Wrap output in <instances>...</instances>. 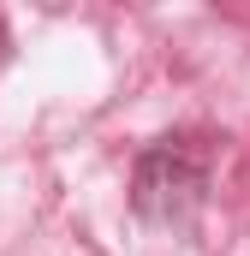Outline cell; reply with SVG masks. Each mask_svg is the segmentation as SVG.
I'll return each instance as SVG.
<instances>
[{"label": "cell", "instance_id": "6da1fadb", "mask_svg": "<svg viewBox=\"0 0 250 256\" xmlns=\"http://www.w3.org/2000/svg\"><path fill=\"white\" fill-rule=\"evenodd\" d=\"M208 191V155L190 143V137H161L137 155V173H131V208L155 226H185L190 214L202 208Z\"/></svg>", "mask_w": 250, "mask_h": 256}, {"label": "cell", "instance_id": "7a4b0ae2", "mask_svg": "<svg viewBox=\"0 0 250 256\" xmlns=\"http://www.w3.org/2000/svg\"><path fill=\"white\" fill-rule=\"evenodd\" d=\"M6 48H12V36H6V18H0V60H6Z\"/></svg>", "mask_w": 250, "mask_h": 256}]
</instances>
